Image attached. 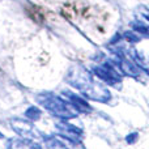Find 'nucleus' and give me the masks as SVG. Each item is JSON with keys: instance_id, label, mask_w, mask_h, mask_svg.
<instances>
[{"instance_id": "obj_6", "label": "nucleus", "mask_w": 149, "mask_h": 149, "mask_svg": "<svg viewBox=\"0 0 149 149\" xmlns=\"http://www.w3.org/2000/svg\"><path fill=\"white\" fill-rule=\"evenodd\" d=\"M64 95L67 97L65 100L71 103V106H72L77 113H89V111H92V107H90L89 103L86 102V100L81 98L80 95L74 94L72 92H68V90L64 92Z\"/></svg>"}, {"instance_id": "obj_10", "label": "nucleus", "mask_w": 149, "mask_h": 149, "mask_svg": "<svg viewBox=\"0 0 149 149\" xmlns=\"http://www.w3.org/2000/svg\"><path fill=\"white\" fill-rule=\"evenodd\" d=\"M3 137H4V136H3V135H1V134H0V139H3Z\"/></svg>"}, {"instance_id": "obj_1", "label": "nucleus", "mask_w": 149, "mask_h": 149, "mask_svg": "<svg viewBox=\"0 0 149 149\" xmlns=\"http://www.w3.org/2000/svg\"><path fill=\"white\" fill-rule=\"evenodd\" d=\"M67 82L88 100L106 103L111 97L110 90L101 81H98L93 73H90L81 65H74L70 68L67 73Z\"/></svg>"}, {"instance_id": "obj_4", "label": "nucleus", "mask_w": 149, "mask_h": 149, "mask_svg": "<svg viewBox=\"0 0 149 149\" xmlns=\"http://www.w3.org/2000/svg\"><path fill=\"white\" fill-rule=\"evenodd\" d=\"M92 71L98 79L106 84L113 85V86H120L122 74L111 63H105L103 65H94Z\"/></svg>"}, {"instance_id": "obj_3", "label": "nucleus", "mask_w": 149, "mask_h": 149, "mask_svg": "<svg viewBox=\"0 0 149 149\" xmlns=\"http://www.w3.org/2000/svg\"><path fill=\"white\" fill-rule=\"evenodd\" d=\"M10 127L15 130L17 135H20L22 139L37 141L39 139H43V135L34 127L33 122L25 120V119H12L10 120Z\"/></svg>"}, {"instance_id": "obj_7", "label": "nucleus", "mask_w": 149, "mask_h": 149, "mask_svg": "<svg viewBox=\"0 0 149 149\" xmlns=\"http://www.w3.org/2000/svg\"><path fill=\"white\" fill-rule=\"evenodd\" d=\"M7 149H42V148L39 147V144L31 141V140L16 139V140H9Z\"/></svg>"}, {"instance_id": "obj_5", "label": "nucleus", "mask_w": 149, "mask_h": 149, "mask_svg": "<svg viewBox=\"0 0 149 149\" xmlns=\"http://www.w3.org/2000/svg\"><path fill=\"white\" fill-rule=\"evenodd\" d=\"M55 127L58 128L59 134L62 135L63 137H65L67 140H70V141H72V143H80L81 141L82 135H84L82 130L77 128L76 126L68 123L67 120L58 122V123L55 124Z\"/></svg>"}, {"instance_id": "obj_8", "label": "nucleus", "mask_w": 149, "mask_h": 149, "mask_svg": "<svg viewBox=\"0 0 149 149\" xmlns=\"http://www.w3.org/2000/svg\"><path fill=\"white\" fill-rule=\"evenodd\" d=\"M43 141L49 149H70L62 140L55 136H43Z\"/></svg>"}, {"instance_id": "obj_9", "label": "nucleus", "mask_w": 149, "mask_h": 149, "mask_svg": "<svg viewBox=\"0 0 149 149\" xmlns=\"http://www.w3.org/2000/svg\"><path fill=\"white\" fill-rule=\"evenodd\" d=\"M41 110L37 107H29L25 113V116L29 119L30 122H34V120H38L41 118Z\"/></svg>"}, {"instance_id": "obj_2", "label": "nucleus", "mask_w": 149, "mask_h": 149, "mask_svg": "<svg viewBox=\"0 0 149 149\" xmlns=\"http://www.w3.org/2000/svg\"><path fill=\"white\" fill-rule=\"evenodd\" d=\"M37 102L45 107L49 113L52 115L60 118L62 120H67V119H72L77 116V111L71 106V103L67 100H63L62 97L54 94L50 92H45L37 95Z\"/></svg>"}]
</instances>
